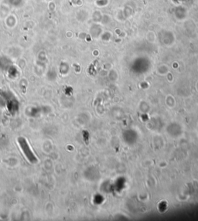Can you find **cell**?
<instances>
[{"label":"cell","mask_w":198,"mask_h":221,"mask_svg":"<svg viewBox=\"0 0 198 221\" xmlns=\"http://www.w3.org/2000/svg\"><path fill=\"white\" fill-rule=\"evenodd\" d=\"M19 145H20L21 148L23 149V152L25 155H26V156L27 158H28L30 162H33V163H35V162L37 161V158L35 157L34 154H33L32 151L30 150V148L29 147L28 144L27 143L26 140H24L23 138H20L19 140Z\"/></svg>","instance_id":"1"}]
</instances>
